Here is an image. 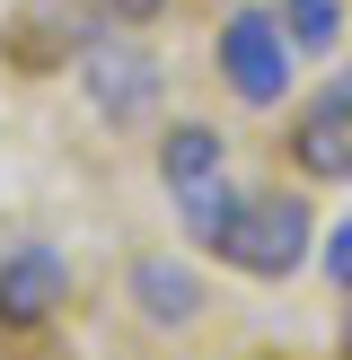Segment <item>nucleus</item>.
I'll return each instance as SVG.
<instances>
[{
  "instance_id": "obj_1",
  "label": "nucleus",
  "mask_w": 352,
  "mask_h": 360,
  "mask_svg": "<svg viewBox=\"0 0 352 360\" xmlns=\"http://www.w3.org/2000/svg\"><path fill=\"white\" fill-rule=\"evenodd\" d=\"M291 27H282L273 9H256V0H246V9H229L220 18V35H211V62H220V88L238 105H282L291 97Z\"/></svg>"
},
{
  "instance_id": "obj_8",
  "label": "nucleus",
  "mask_w": 352,
  "mask_h": 360,
  "mask_svg": "<svg viewBox=\"0 0 352 360\" xmlns=\"http://www.w3.org/2000/svg\"><path fill=\"white\" fill-rule=\"evenodd\" d=\"M291 158H299L308 176H326V185H344V176H352V132L308 115V123H299V141H291Z\"/></svg>"
},
{
  "instance_id": "obj_12",
  "label": "nucleus",
  "mask_w": 352,
  "mask_h": 360,
  "mask_svg": "<svg viewBox=\"0 0 352 360\" xmlns=\"http://www.w3.org/2000/svg\"><path fill=\"white\" fill-rule=\"evenodd\" d=\"M106 18H123V27H150V18H168V0H97Z\"/></svg>"
},
{
  "instance_id": "obj_7",
  "label": "nucleus",
  "mask_w": 352,
  "mask_h": 360,
  "mask_svg": "<svg viewBox=\"0 0 352 360\" xmlns=\"http://www.w3.org/2000/svg\"><path fill=\"white\" fill-rule=\"evenodd\" d=\"M238 193H229V176H211V185H194V193H176V220H185V238L203 246V255H220L229 246V229H238Z\"/></svg>"
},
{
  "instance_id": "obj_9",
  "label": "nucleus",
  "mask_w": 352,
  "mask_h": 360,
  "mask_svg": "<svg viewBox=\"0 0 352 360\" xmlns=\"http://www.w3.org/2000/svg\"><path fill=\"white\" fill-rule=\"evenodd\" d=\"M282 27H291L299 53H334V35H344V0H282Z\"/></svg>"
},
{
  "instance_id": "obj_2",
  "label": "nucleus",
  "mask_w": 352,
  "mask_h": 360,
  "mask_svg": "<svg viewBox=\"0 0 352 360\" xmlns=\"http://www.w3.org/2000/svg\"><path fill=\"white\" fill-rule=\"evenodd\" d=\"M299 255H308V202H291V193L238 211V229H229V246H220V264H238V273H256V281H291Z\"/></svg>"
},
{
  "instance_id": "obj_4",
  "label": "nucleus",
  "mask_w": 352,
  "mask_h": 360,
  "mask_svg": "<svg viewBox=\"0 0 352 360\" xmlns=\"http://www.w3.org/2000/svg\"><path fill=\"white\" fill-rule=\"evenodd\" d=\"M80 70H88V105H97L106 123H141V115L158 105V62H150V53H115V44H97Z\"/></svg>"
},
{
  "instance_id": "obj_10",
  "label": "nucleus",
  "mask_w": 352,
  "mask_h": 360,
  "mask_svg": "<svg viewBox=\"0 0 352 360\" xmlns=\"http://www.w3.org/2000/svg\"><path fill=\"white\" fill-rule=\"evenodd\" d=\"M317 123H344V132H352V62L334 70L326 88H317Z\"/></svg>"
},
{
  "instance_id": "obj_5",
  "label": "nucleus",
  "mask_w": 352,
  "mask_h": 360,
  "mask_svg": "<svg viewBox=\"0 0 352 360\" xmlns=\"http://www.w3.org/2000/svg\"><path fill=\"white\" fill-rule=\"evenodd\" d=\"M123 281H132V308L150 316V326H194V316H203V281H194L176 255H132Z\"/></svg>"
},
{
  "instance_id": "obj_6",
  "label": "nucleus",
  "mask_w": 352,
  "mask_h": 360,
  "mask_svg": "<svg viewBox=\"0 0 352 360\" xmlns=\"http://www.w3.org/2000/svg\"><path fill=\"white\" fill-rule=\"evenodd\" d=\"M220 167H229V150H220V132H211V123H176V132L158 141V176H168V193L211 185Z\"/></svg>"
},
{
  "instance_id": "obj_13",
  "label": "nucleus",
  "mask_w": 352,
  "mask_h": 360,
  "mask_svg": "<svg viewBox=\"0 0 352 360\" xmlns=\"http://www.w3.org/2000/svg\"><path fill=\"white\" fill-rule=\"evenodd\" d=\"M344 352H352V326H344Z\"/></svg>"
},
{
  "instance_id": "obj_11",
  "label": "nucleus",
  "mask_w": 352,
  "mask_h": 360,
  "mask_svg": "<svg viewBox=\"0 0 352 360\" xmlns=\"http://www.w3.org/2000/svg\"><path fill=\"white\" fill-rule=\"evenodd\" d=\"M326 281H334V290H352V220L326 238Z\"/></svg>"
},
{
  "instance_id": "obj_3",
  "label": "nucleus",
  "mask_w": 352,
  "mask_h": 360,
  "mask_svg": "<svg viewBox=\"0 0 352 360\" xmlns=\"http://www.w3.org/2000/svg\"><path fill=\"white\" fill-rule=\"evenodd\" d=\"M62 290H70V264L53 255V246H9V255H0V326L9 334L44 326V316L62 308Z\"/></svg>"
}]
</instances>
